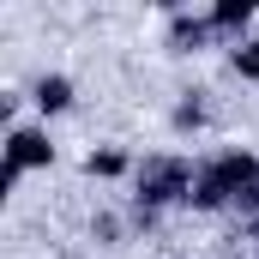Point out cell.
<instances>
[{"label": "cell", "mask_w": 259, "mask_h": 259, "mask_svg": "<svg viewBox=\"0 0 259 259\" xmlns=\"http://www.w3.org/2000/svg\"><path fill=\"white\" fill-rule=\"evenodd\" d=\"M259 187V157L241 151V145H223L199 163L193 193H187V211H235V199Z\"/></svg>", "instance_id": "1"}, {"label": "cell", "mask_w": 259, "mask_h": 259, "mask_svg": "<svg viewBox=\"0 0 259 259\" xmlns=\"http://www.w3.org/2000/svg\"><path fill=\"white\" fill-rule=\"evenodd\" d=\"M30 103H36L42 115H66V109H72V78H66V72H42V78L30 84Z\"/></svg>", "instance_id": "6"}, {"label": "cell", "mask_w": 259, "mask_h": 259, "mask_svg": "<svg viewBox=\"0 0 259 259\" xmlns=\"http://www.w3.org/2000/svg\"><path fill=\"white\" fill-rule=\"evenodd\" d=\"M205 18H211V30H217V36H241V30L253 24V0H217Z\"/></svg>", "instance_id": "7"}, {"label": "cell", "mask_w": 259, "mask_h": 259, "mask_svg": "<svg viewBox=\"0 0 259 259\" xmlns=\"http://www.w3.org/2000/svg\"><path fill=\"white\" fill-rule=\"evenodd\" d=\"M139 163H133L121 145H97V151H84V175L91 181H121V175H133Z\"/></svg>", "instance_id": "5"}, {"label": "cell", "mask_w": 259, "mask_h": 259, "mask_svg": "<svg viewBox=\"0 0 259 259\" xmlns=\"http://www.w3.org/2000/svg\"><path fill=\"white\" fill-rule=\"evenodd\" d=\"M55 163V139L49 127H24V121H12L6 127V163H0V193H12L30 169H49Z\"/></svg>", "instance_id": "3"}, {"label": "cell", "mask_w": 259, "mask_h": 259, "mask_svg": "<svg viewBox=\"0 0 259 259\" xmlns=\"http://www.w3.org/2000/svg\"><path fill=\"white\" fill-rule=\"evenodd\" d=\"M205 127V91H187V103L175 109V133H199Z\"/></svg>", "instance_id": "8"}, {"label": "cell", "mask_w": 259, "mask_h": 259, "mask_svg": "<svg viewBox=\"0 0 259 259\" xmlns=\"http://www.w3.org/2000/svg\"><path fill=\"white\" fill-rule=\"evenodd\" d=\"M211 36H217V30H211L205 12H175V18H169V49H175V55H199Z\"/></svg>", "instance_id": "4"}, {"label": "cell", "mask_w": 259, "mask_h": 259, "mask_svg": "<svg viewBox=\"0 0 259 259\" xmlns=\"http://www.w3.org/2000/svg\"><path fill=\"white\" fill-rule=\"evenodd\" d=\"M193 175H199V163H187L181 151H157V157H145V163L133 169V211L151 223L157 211L187 205V193H193Z\"/></svg>", "instance_id": "2"}, {"label": "cell", "mask_w": 259, "mask_h": 259, "mask_svg": "<svg viewBox=\"0 0 259 259\" xmlns=\"http://www.w3.org/2000/svg\"><path fill=\"white\" fill-rule=\"evenodd\" d=\"M229 66H235L241 78H259V30L247 36V42H235V55H229Z\"/></svg>", "instance_id": "9"}]
</instances>
